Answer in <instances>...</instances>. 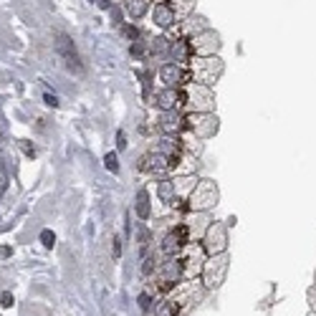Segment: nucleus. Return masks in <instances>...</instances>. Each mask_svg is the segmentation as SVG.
Instances as JSON below:
<instances>
[{
	"label": "nucleus",
	"mask_w": 316,
	"mask_h": 316,
	"mask_svg": "<svg viewBox=\"0 0 316 316\" xmlns=\"http://www.w3.org/2000/svg\"><path fill=\"white\" fill-rule=\"evenodd\" d=\"M225 273H228V255L218 253L210 261H205L203 266V283L207 289H218V286L225 281Z\"/></svg>",
	"instance_id": "nucleus-5"
},
{
	"label": "nucleus",
	"mask_w": 316,
	"mask_h": 316,
	"mask_svg": "<svg viewBox=\"0 0 316 316\" xmlns=\"http://www.w3.org/2000/svg\"><path fill=\"white\" fill-rule=\"evenodd\" d=\"M187 132H192L195 137H213L218 132V116L207 114V112H198V114H190L187 116Z\"/></svg>",
	"instance_id": "nucleus-6"
},
{
	"label": "nucleus",
	"mask_w": 316,
	"mask_h": 316,
	"mask_svg": "<svg viewBox=\"0 0 316 316\" xmlns=\"http://www.w3.org/2000/svg\"><path fill=\"white\" fill-rule=\"evenodd\" d=\"M170 53L175 58V64H190L195 58V48H192V41L190 38H175L170 43Z\"/></svg>",
	"instance_id": "nucleus-19"
},
{
	"label": "nucleus",
	"mask_w": 316,
	"mask_h": 316,
	"mask_svg": "<svg viewBox=\"0 0 316 316\" xmlns=\"http://www.w3.org/2000/svg\"><path fill=\"white\" fill-rule=\"evenodd\" d=\"M190 243V228L187 225H177L175 230H170L167 235H164L162 240V253L164 255H177L180 250H185V246Z\"/></svg>",
	"instance_id": "nucleus-8"
},
{
	"label": "nucleus",
	"mask_w": 316,
	"mask_h": 316,
	"mask_svg": "<svg viewBox=\"0 0 316 316\" xmlns=\"http://www.w3.org/2000/svg\"><path fill=\"white\" fill-rule=\"evenodd\" d=\"M21 147H23V152H25V155H28V157H36V147H31V144H28V142H25V139H23V142H21Z\"/></svg>",
	"instance_id": "nucleus-29"
},
{
	"label": "nucleus",
	"mask_w": 316,
	"mask_h": 316,
	"mask_svg": "<svg viewBox=\"0 0 316 316\" xmlns=\"http://www.w3.org/2000/svg\"><path fill=\"white\" fill-rule=\"evenodd\" d=\"M116 144H119V149H124V147H127V137H124V132H119V134H116Z\"/></svg>",
	"instance_id": "nucleus-30"
},
{
	"label": "nucleus",
	"mask_w": 316,
	"mask_h": 316,
	"mask_svg": "<svg viewBox=\"0 0 316 316\" xmlns=\"http://www.w3.org/2000/svg\"><path fill=\"white\" fill-rule=\"evenodd\" d=\"M139 170L147 172V175H162V172L172 170V162H170L167 155H162L159 149H152L149 155H144L139 159Z\"/></svg>",
	"instance_id": "nucleus-13"
},
{
	"label": "nucleus",
	"mask_w": 316,
	"mask_h": 316,
	"mask_svg": "<svg viewBox=\"0 0 316 316\" xmlns=\"http://www.w3.org/2000/svg\"><path fill=\"white\" fill-rule=\"evenodd\" d=\"M170 298L175 301L180 309H185V306H190V304H195V301L203 298V289L198 286V281H187V283L175 286V291H172Z\"/></svg>",
	"instance_id": "nucleus-11"
},
{
	"label": "nucleus",
	"mask_w": 316,
	"mask_h": 316,
	"mask_svg": "<svg viewBox=\"0 0 316 316\" xmlns=\"http://www.w3.org/2000/svg\"><path fill=\"white\" fill-rule=\"evenodd\" d=\"M56 51H58V56L64 58L66 68L71 73H76V76H81V73H84V64H81V58H79V51H76V46H73L71 36H66L64 31L56 33Z\"/></svg>",
	"instance_id": "nucleus-4"
},
{
	"label": "nucleus",
	"mask_w": 316,
	"mask_h": 316,
	"mask_svg": "<svg viewBox=\"0 0 316 316\" xmlns=\"http://www.w3.org/2000/svg\"><path fill=\"white\" fill-rule=\"evenodd\" d=\"M46 104H48V107H58V99L51 96V94H46Z\"/></svg>",
	"instance_id": "nucleus-33"
},
{
	"label": "nucleus",
	"mask_w": 316,
	"mask_h": 316,
	"mask_svg": "<svg viewBox=\"0 0 316 316\" xmlns=\"http://www.w3.org/2000/svg\"><path fill=\"white\" fill-rule=\"evenodd\" d=\"M149 51H152V53H164V51H167V38H155V43H152V46H149Z\"/></svg>",
	"instance_id": "nucleus-25"
},
{
	"label": "nucleus",
	"mask_w": 316,
	"mask_h": 316,
	"mask_svg": "<svg viewBox=\"0 0 316 316\" xmlns=\"http://www.w3.org/2000/svg\"><path fill=\"white\" fill-rule=\"evenodd\" d=\"M41 243L46 246V248H53V243H56V235H53L51 230H41Z\"/></svg>",
	"instance_id": "nucleus-27"
},
{
	"label": "nucleus",
	"mask_w": 316,
	"mask_h": 316,
	"mask_svg": "<svg viewBox=\"0 0 316 316\" xmlns=\"http://www.w3.org/2000/svg\"><path fill=\"white\" fill-rule=\"evenodd\" d=\"M190 73H192V81L198 84H215V79L223 73V61L218 56H200V58H192L190 61Z\"/></svg>",
	"instance_id": "nucleus-1"
},
{
	"label": "nucleus",
	"mask_w": 316,
	"mask_h": 316,
	"mask_svg": "<svg viewBox=\"0 0 316 316\" xmlns=\"http://www.w3.org/2000/svg\"><path fill=\"white\" fill-rule=\"evenodd\" d=\"M182 278V263H180V258H172V261H167L164 266H159V271H157V289L159 291H170V289H175L177 286V281Z\"/></svg>",
	"instance_id": "nucleus-9"
},
{
	"label": "nucleus",
	"mask_w": 316,
	"mask_h": 316,
	"mask_svg": "<svg viewBox=\"0 0 316 316\" xmlns=\"http://www.w3.org/2000/svg\"><path fill=\"white\" fill-rule=\"evenodd\" d=\"M170 5L175 8L177 18H187L195 8V0H170Z\"/></svg>",
	"instance_id": "nucleus-22"
},
{
	"label": "nucleus",
	"mask_w": 316,
	"mask_h": 316,
	"mask_svg": "<svg viewBox=\"0 0 316 316\" xmlns=\"http://www.w3.org/2000/svg\"><path fill=\"white\" fill-rule=\"evenodd\" d=\"M215 203H218V185L213 180H200V182L195 185V190L190 192V210L203 213V210L213 207Z\"/></svg>",
	"instance_id": "nucleus-3"
},
{
	"label": "nucleus",
	"mask_w": 316,
	"mask_h": 316,
	"mask_svg": "<svg viewBox=\"0 0 316 316\" xmlns=\"http://www.w3.org/2000/svg\"><path fill=\"white\" fill-rule=\"evenodd\" d=\"M137 215H139L142 220L149 218V195H147V190H142V192L137 195Z\"/></svg>",
	"instance_id": "nucleus-24"
},
{
	"label": "nucleus",
	"mask_w": 316,
	"mask_h": 316,
	"mask_svg": "<svg viewBox=\"0 0 316 316\" xmlns=\"http://www.w3.org/2000/svg\"><path fill=\"white\" fill-rule=\"evenodd\" d=\"M149 8V0H124V10L132 21H139Z\"/></svg>",
	"instance_id": "nucleus-20"
},
{
	"label": "nucleus",
	"mask_w": 316,
	"mask_h": 316,
	"mask_svg": "<svg viewBox=\"0 0 316 316\" xmlns=\"http://www.w3.org/2000/svg\"><path fill=\"white\" fill-rule=\"evenodd\" d=\"M139 304H142V309H144V311L149 309V296H147V293H142V296H139Z\"/></svg>",
	"instance_id": "nucleus-32"
},
{
	"label": "nucleus",
	"mask_w": 316,
	"mask_h": 316,
	"mask_svg": "<svg viewBox=\"0 0 316 316\" xmlns=\"http://www.w3.org/2000/svg\"><path fill=\"white\" fill-rule=\"evenodd\" d=\"M0 306H13V293L10 291H3V293H0Z\"/></svg>",
	"instance_id": "nucleus-28"
},
{
	"label": "nucleus",
	"mask_w": 316,
	"mask_h": 316,
	"mask_svg": "<svg viewBox=\"0 0 316 316\" xmlns=\"http://www.w3.org/2000/svg\"><path fill=\"white\" fill-rule=\"evenodd\" d=\"M152 21L159 25V28H172L177 23V13L175 8L170 5V0H157L155 8H152Z\"/></svg>",
	"instance_id": "nucleus-17"
},
{
	"label": "nucleus",
	"mask_w": 316,
	"mask_h": 316,
	"mask_svg": "<svg viewBox=\"0 0 316 316\" xmlns=\"http://www.w3.org/2000/svg\"><path fill=\"white\" fill-rule=\"evenodd\" d=\"M159 79L164 81V86H172V89H180V86H187L192 81V73L185 71L180 64H164L159 68Z\"/></svg>",
	"instance_id": "nucleus-12"
},
{
	"label": "nucleus",
	"mask_w": 316,
	"mask_h": 316,
	"mask_svg": "<svg viewBox=\"0 0 316 316\" xmlns=\"http://www.w3.org/2000/svg\"><path fill=\"white\" fill-rule=\"evenodd\" d=\"M190 41H192L195 53H200V56H215V51L220 48V38L213 31H203V33H198Z\"/></svg>",
	"instance_id": "nucleus-16"
},
{
	"label": "nucleus",
	"mask_w": 316,
	"mask_h": 316,
	"mask_svg": "<svg viewBox=\"0 0 316 316\" xmlns=\"http://www.w3.org/2000/svg\"><path fill=\"white\" fill-rule=\"evenodd\" d=\"M207 253H225V248H228V230H225L223 223H213L205 233V246H203Z\"/></svg>",
	"instance_id": "nucleus-10"
},
{
	"label": "nucleus",
	"mask_w": 316,
	"mask_h": 316,
	"mask_svg": "<svg viewBox=\"0 0 316 316\" xmlns=\"http://www.w3.org/2000/svg\"><path fill=\"white\" fill-rule=\"evenodd\" d=\"M157 195H159L162 203H175V198H177L175 180H162V182L157 185Z\"/></svg>",
	"instance_id": "nucleus-21"
},
{
	"label": "nucleus",
	"mask_w": 316,
	"mask_h": 316,
	"mask_svg": "<svg viewBox=\"0 0 316 316\" xmlns=\"http://www.w3.org/2000/svg\"><path fill=\"white\" fill-rule=\"evenodd\" d=\"M182 101H185V94L182 89H172L167 86L164 91H159L155 96V104L162 109V112H175V109H182Z\"/></svg>",
	"instance_id": "nucleus-15"
},
{
	"label": "nucleus",
	"mask_w": 316,
	"mask_h": 316,
	"mask_svg": "<svg viewBox=\"0 0 316 316\" xmlns=\"http://www.w3.org/2000/svg\"><path fill=\"white\" fill-rule=\"evenodd\" d=\"M180 263H182V278H195L205 266V248L185 246V253H182V258H180Z\"/></svg>",
	"instance_id": "nucleus-7"
},
{
	"label": "nucleus",
	"mask_w": 316,
	"mask_h": 316,
	"mask_svg": "<svg viewBox=\"0 0 316 316\" xmlns=\"http://www.w3.org/2000/svg\"><path fill=\"white\" fill-rule=\"evenodd\" d=\"M203 31H207L205 18H200V16H187L182 23L177 25V31H172V36H175V38H195V36L203 33Z\"/></svg>",
	"instance_id": "nucleus-18"
},
{
	"label": "nucleus",
	"mask_w": 316,
	"mask_h": 316,
	"mask_svg": "<svg viewBox=\"0 0 316 316\" xmlns=\"http://www.w3.org/2000/svg\"><path fill=\"white\" fill-rule=\"evenodd\" d=\"M112 253H114V258L119 253H122V246H119V238H114V246H112Z\"/></svg>",
	"instance_id": "nucleus-31"
},
{
	"label": "nucleus",
	"mask_w": 316,
	"mask_h": 316,
	"mask_svg": "<svg viewBox=\"0 0 316 316\" xmlns=\"http://www.w3.org/2000/svg\"><path fill=\"white\" fill-rule=\"evenodd\" d=\"M159 129L167 134V137L182 134V132H187V116L180 114V109H175V112H164V114L159 116Z\"/></svg>",
	"instance_id": "nucleus-14"
},
{
	"label": "nucleus",
	"mask_w": 316,
	"mask_h": 316,
	"mask_svg": "<svg viewBox=\"0 0 316 316\" xmlns=\"http://www.w3.org/2000/svg\"><path fill=\"white\" fill-rule=\"evenodd\" d=\"M155 316H180V306L175 304L172 298H167V301H162V304L157 306Z\"/></svg>",
	"instance_id": "nucleus-23"
},
{
	"label": "nucleus",
	"mask_w": 316,
	"mask_h": 316,
	"mask_svg": "<svg viewBox=\"0 0 316 316\" xmlns=\"http://www.w3.org/2000/svg\"><path fill=\"white\" fill-rule=\"evenodd\" d=\"M182 94H185V101H182V107L185 109H195V112H210L213 109V104H215V96L213 91H210V86L205 84H187L182 89Z\"/></svg>",
	"instance_id": "nucleus-2"
},
{
	"label": "nucleus",
	"mask_w": 316,
	"mask_h": 316,
	"mask_svg": "<svg viewBox=\"0 0 316 316\" xmlns=\"http://www.w3.org/2000/svg\"><path fill=\"white\" fill-rule=\"evenodd\" d=\"M104 164H107V170H109V172H119V159H116V155H114V152H109L107 157H104Z\"/></svg>",
	"instance_id": "nucleus-26"
}]
</instances>
